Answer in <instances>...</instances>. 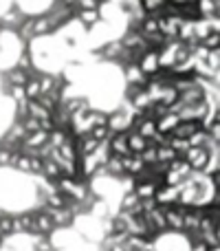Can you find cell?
<instances>
[{
  "label": "cell",
  "mask_w": 220,
  "mask_h": 251,
  "mask_svg": "<svg viewBox=\"0 0 220 251\" xmlns=\"http://www.w3.org/2000/svg\"><path fill=\"white\" fill-rule=\"evenodd\" d=\"M183 159L190 165L192 172H205L209 161H212V152H209V148H187Z\"/></svg>",
  "instance_id": "cell-1"
},
{
  "label": "cell",
  "mask_w": 220,
  "mask_h": 251,
  "mask_svg": "<svg viewBox=\"0 0 220 251\" xmlns=\"http://www.w3.org/2000/svg\"><path fill=\"white\" fill-rule=\"evenodd\" d=\"M55 229V225H53L51 216L47 214V209L44 212H31V231L38 236H47L51 234V231Z\"/></svg>",
  "instance_id": "cell-2"
},
{
  "label": "cell",
  "mask_w": 220,
  "mask_h": 251,
  "mask_svg": "<svg viewBox=\"0 0 220 251\" xmlns=\"http://www.w3.org/2000/svg\"><path fill=\"white\" fill-rule=\"evenodd\" d=\"M154 201H156V205H159V207H172V205L178 203V187L159 185V187H156Z\"/></svg>",
  "instance_id": "cell-3"
},
{
  "label": "cell",
  "mask_w": 220,
  "mask_h": 251,
  "mask_svg": "<svg viewBox=\"0 0 220 251\" xmlns=\"http://www.w3.org/2000/svg\"><path fill=\"white\" fill-rule=\"evenodd\" d=\"M108 150L112 156H128L130 150H128V132H112L108 141Z\"/></svg>",
  "instance_id": "cell-4"
},
{
  "label": "cell",
  "mask_w": 220,
  "mask_h": 251,
  "mask_svg": "<svg viewBox=\"0 0 220 251\" xmlns=\"http://www.w3.org/2000/svg\"><path fill=\"white\" fill-rule=\"evenodd\" d=\"M121 165H123V174H128V176H137V174L143 172V168H146V163L141 161V156L139 154H128V156H121Z\"/></svg>",
  "instance_id": "cell-5"
},
{
  "label": "cell",
  "mask_w": 220,
  "mask_h": 251,
  "mask_svg": "<svg viewBox=\"0 0 220 251\" xmlns=\"http://www.w3.org/2000/svg\"><path fill=\"white\" fill-rule=\"evenodd\" d=\"M47 214L51 216V221L55 227H69L75 218V214L71 212L69 207H62V209H49L47 207Z\"/></svg>",
  "instance_id": "cell-6"
},
{
  "label": "cell",
  "mask_w": 220,
  "mask_h": 251,
  "mask_svg": "<svg viewBox=\"0 0 220 251\" xmlns=\"http://www.w3.org/2000/svg\"><path fill=\"white\" fill-rule=\"evenodd\" d=\"M178 122H181V119H178V115L170 110L168 115H163L161 119H156V122H154V124H156V132H161V134H170L174 128H176V124H178Z\"/></svg>",
  "instance_id": "cell-7"
},
{
  "label": "cell",
  "mask_w": 220,
  "mask_h": 251,
  "mask_svg": "<svg viewBox=\"0 0 220 251\" xmlns=\"http://www.w3.org/2000/svg\"><path fill=\"white\" fill-rule=\"evenodd\" d=\"M147 146H150L147 139H143L141 134H137L134 130H128V150H130V154H141Z\"/></svg>",
  "instance_id": "cell-8"
},
{
  "label": "cell",
  "mask_w": 220,
  "mask_h": 251,
  "mask_svg": "<svg viewBox=\"0 0 220 251\" xmlns=\"http://www.w3.org/2000/svg\"><path fill=\"white\" fill-rule=\"evenodd\" d=\"M79 22L84 26H91V25H97L99 22V9H79Z\"/></svg>",
  "instance_id": "cell-9"
},
{
  "label": "cell",
  "mask_w": 220,
  "mask_h": 251,
  "mask_svg": "<svg viewBox=\"0 0 220 251\" xmlns=\"http://www.w3.org/2000/svg\"><path fill=\"white\" fill-rule=\"evenodd\" d=\"M13 231H31V212L13 216Z\"/></svg>",
  "instance_id": "cell-10"
},
{
  "label": "cell",
  "mask_w": 220,
  "mask_h": 251,
  "mask_svg": "<svg viewBox=\"0 0 220 251\" xmlns=\"http://www.w3.org/2000/svg\"><path fill=\"white\" fill-rule=\"evenodd\" d=\"M176 156L178 154L170 146H156V161H159V163H170V161H174Z\"/></svg>",
  "instance_id": "cell-11"
},
{
  "label": "cell",
  "mask_w": 220,
  "mask_h": 251,
  "mask_svg": "<svg viewBox=\"0 0 220 251\" xmlns=\"http://www.w3.org/2000/svg\"><path fill=\"white\" fill-rule=\"evenodd\" d=\"M22 88H24V95H26V100L29 101H35L40 95H42V93H40V82L38 79H29Z\"/></svg>",
  "instance_id": "cell-12"
},
{
  "label": "cell",
  "mask_w": 220,
  "mask_h": 251,
  "mask_svg": "<svg viewBox=\"0 0 220 251\" xmlns=\"http://www.w3.org/2000/svg\"><path fill=\"white\" fill-rule=\"evenodd\" d=\"M26 82H29V75H26V71L13 69L11 73H9V84H11V86H24Z\"/></svg>",
  "instance_id": "cell-13"
},
{
  "label": "cell",
  "mask_w": 220,
  "mask_h": 251,
  "mask_svg": "<svg viewBox=\"0 0 220 251\" xmlns=\"http://www.w3.org/2000/svg\"><path fill=\"white\" fill-rule=\"evenodd\" d=\"M9 234H13V216L2 214V216H0V238L9 236Z\"/></svg>",
  "instance_id": "cell-14"
},
{
  "label": "cell",
  "mask_w": 220,
  "mask_h": 251,
  "mask_svg": "<svg viewBox=\"0 0 220 251\" xmlns=\"http://www.w3.org/2000/svg\"><path fill=\"white\" fill-rule=\"evenodd\" d=\"M106 55L112 57V60H119V57L123 55V44L115 42V44H110V47H106Z\"/></svg>",
  "instance_id": "cell-15"
},
{
  "label": "cell",
  "mask_w": 220,
  "mask_h": 251,
  "mask_svg": "<svg viewBox=\"0 0 220 251\" xmlns=\"http://www.w3.org/2000/svg\"><path fill=\"white\" fill-rule=\"evenodd\" d=\"M11 152H13V150H9V148L0 146V165H9V163H11Z\"/></svg>",
  "instance_id": "cell-16"
},
{
  "label": "cell",
  "mask_w": 220,
  "mask_h": 251,
  "mask_svg": "<svg viewBox=\"0 0 220 251\" xmlns=\"http://www.w3.org/2000/svg\"><path fill=\"white\" fill-rule=\"evenodd\" d=\"M192 251H207V245H205L203 240H194V243H192Z\"/></svg>",
  "instance_id": "cell-17"
},
{
  "label": "cell",
  "mask_w": 220,
  "mask_h": 251,
  "mask_svg": "<svg viewBox=\"0 0 220 251\" xmlns=\"http://www.w3.org/2000/svg\"><path fill=\"white\" fill-rule=\"evenodd\" d=\"M207 251H220V245H207Z\"/></svg>",
  "instance_id": "cell-18"
},
{
  "label": "cell",
  "mask_w": 220,
  "mask_h": 251,
  "mask_svg": "<svg viewBox=\"0 0 220 251\" xmlns=\"http://www.w3.org/2000/svg\"><path fill=\"white\" fill-rule=\"evenodd\" d=\"M0 216H2V214H0Z\"/></svg>",
  "instance_id": "cell-19"
},
{
  "label": "cell",
  "mask_w": 220,
  "mask_h": 251,
  "mask_svg": "<svg viewBox=\"0 0 220 251\" xmlns=\"http://www.w3.org/2000/svg\"><path fill=\"white\" fill-rule=\"evenodd\" d=\"M99 2H101V0H99Z\"/></svg>",
  "instance_id": "cell-20"
}]
</instances>
